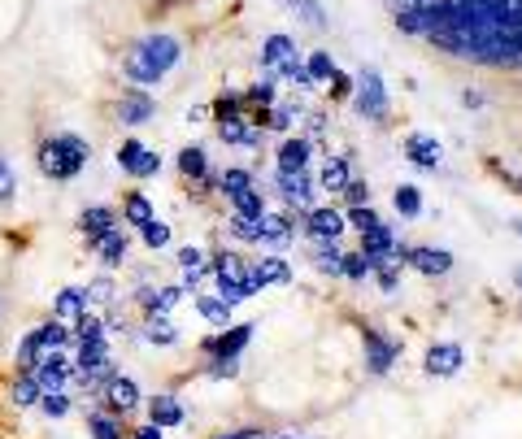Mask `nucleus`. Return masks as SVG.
Returning <instances> with one entry per match:
<instances>
[{
  "mask_svg": "<svg viewBox=\"0 0 522 439\" xmlns=\"http://www.w3.org/2000/svg\"><path fill=\"white\" fill-rule=\"evenodd\" d=\"M440 53L475 66H522V0H435Z\"/></svg>",
  "mask_w": 522,
  "mask_h": 439,
  "instance_id": "f257e3e1",
  "label": "nucleus"
},
{
  "mask_svg": "<svg viewBox=\"0 0 522 439\" xmlns=\"http://www.w3.org/2000/svg\"><path fill=\"white\" fill-rule=\"evenodd\" d=\"M179 57H183V44H179L174 35L153 31V35H144V39H135L127 48L122 74H127L135 87H153V83H162L165 74L179 66Z\"/></svg>",
  "mask_w": 522,
  "mask_h": 439,
  "instance_id": "f03ea898",
  "label": "nucleus"
},
{
  "mask_svg": "<svg viewBox=\"0 0 522 439\" xmlns=\"http://www.w3.org/2000/svg\"><path fill=\"white\" fill-rule=\"evenodd\" d=\"M35 162H39V174L44 178H53V183H70L79 170L92 162V144L79 136H70V131H62V136L44 139L39 144V153H35Z\"/></svg>",
  "mask_w": 522,
  "mask_h": 439,
  "instance_id": "7ed1b4c3",
  "label": "nucleus"
},
{
  "mask_svg": "<svg viewBox=\"0 0 522 439\" xmlns=\"http://www.w3.org/2000/svg\"><path fill=\"white\" fill-rule=\"evenodd\" d=\"M209 274L218 278V296L227 304H240L248 301L257 287H253V278H248V261H240L235 253H218L214 257V266H209Z\"/></svg>",
  "mask_w": 522,
  "mask_h": 439,
  "instance_id": "20e7f679",
  "label": "nucleus"
},
{
  "mask_svg": "<svg viewBox=\"0 0 522 439\" xmlns=\"http://www.w3.org/2000/svg\"><path fill=\"white\" fill-rule=\"evenodd\" d=\"M261 66L270 70V74H279V79H296L300 87H314L309 74H305V62H300V53H296V44L288 35H270L261 44Z\"/></svg>",
  "mask_w": 522,
  "mask_h": 439,
  "instance_id": "39448f33",
  "label": "nucleus"
},
{
  "mask_svg": "<svg viewBox=\"0 0 522 439\" xmlns=\"http://www.w3.org/2000/svg\"><path fill=\"white\" fill-rule=\"evenodd\" d=\"M70 327L65 322H44V327H35L31 335H22V344H18V370H31L35 361L44 357V352H62L65 344H70Z\"/></svg>",
  "mask_w": 522,
  "mask_h": 439,
  "instance_id": "423d86ee",
  "label": "nucleus"
},
{
  "mask_svg": "<svg viewBox=\"0 0 522 439\" xmlns=\"http://www.w3.org/2000/svg\"><path fill=\"white\" fill-rule=\"evenodd\" d=\"M353 101H358V113L370 118V122H383V118H388V87H383L379 70H361Z\"/></svg>",
  "mask_w": 522,
  "mask_h": 439,
  "instance_id": "0eeeda50",
  "label": "nucleus"
},
{
  "mask_svg": "<svg viewBox=\"0 0 522 439\" xmlns=\"http://www.w3.org/2000/svg\"><path fill=\"white\" fill-rule=\"evenodd\" d=\"M118 166L127 170L130 178H153V174L162 170V157H157L153 148H144L139 139H122V148H118Z\"/></svg>",
  "mask_w": 522,
  "mask_h": 439,
  "instance_id": "6e6552de",
  "label": "nucleus"
},
{
  "mask_svg": "<svg viewBox=\"0 0 522 439\" xmlns=\"http://www.w3.org/2000/svg\"><path fill=\"white\" fill-rule=\"evenodd\" d=\"M274 183H279V196L288 204L309 209V201H314V178H309V170H279Z\"/></svg>",
  "mask_w": 522,
  "mask_h": 439,
  "instance_id": "1a4fd4ad",
  "label": "nucleus"
},
{
  "mask_svg": "<svg viewBox=\"0 0 522 439\" xmlns=\"http://www.w3.org/2000/svg\"><path fill=\"white\" fill-rule=\"evenodd\" d=\"M218 139L231 144V148H261V127L253 118L235 113V118H223V122H218Z\"/></svg>",
  "mask_w": 522,
  "mask_h": 439,
  "instance_id": "9d476101",
  "label": "nucleus"
},
{
  "mask_svg": "<svg viewBox=\"0 0 522 439\" xmlns=\"http://www.w3.org/2000/svg\"><path fill=\"white\" fill-rule=\"evenodd\" d=\"M44 387V392H62L65 387V378H70V361H65L62 352H44L39 361H35L31 370H27Z\"/></svg>",
  "mask_w": 522,
  "mask_h": 439,
  "instance_id": "9b49d317",
  "label": "nucleus"
},
{
  "mask_svg": "<svg viewBox=\"0 0 522 439\" xmlns=\"http://www.w3.org/2000/svg\"><path fill=\"white\" fill-rule=\"evenodd\" d=\"M396 257H400V261H409L418 274H431V278L453 270V257H449V253H440V248H396Z\"/></svg>",
  "mask_w": 522,
  "mask_h": 439,
  "instance_id": "f8f14e48",
  "label": "nucleus"
},
{
  "mask_svg": "<svg viewBox=\"0 0 522 439\" xmlns=\"http://www.w3.org/2000/svg\"><path fill=\"white\" fill-rule=\"evenodd\" d=\"M396 236H392V227H383V222H375L370 231H361V253L370 257V266H379V261H392L396 257Z\"/></svg>",
  "mask_w": 522,
  "mask_h": 439,
  "instance_id": "ddd939ff",
  "label": "nucleus"
},
{
  "mask_svg": "<svg viewBox=\"0 0 522 439\" xmlns=\"http://www.w3.org/2000/svg\"><path fill=\"white\" fill-rule=\"evenodd\" d=\"M153 113H157V101H153L148 92H139V87H135V92H122V101H118V122H122V127H144Z\"/></svg>",
  "mask_w": 522,
  "mask_h": 439,
  "instance_id": "4468645a",
  "label": "nucleus"
},
{
  "mask_svg": "<svg viewBox=\"0 0 522 439\" xmlns=\"http://www.w3.org/2000/svg\"><path fill=\"white\" fill-rule=\"evenodd\" d=\"M305 231H309L314 244L340 239V231H344V213H340V209H305Z\"/></svg>",
  "mask_w": 522,
  "mask_h": 439,
  "instance_id": "2eb2a0df",
  "label": "nucleus"
},
{
  "mask_svg": "<svg viewBox=\"0 0 522 439\" xmlns=\"http://www.w3.org/2000/svg\"><path fill=\"white\" fill-rule=\"evenodd\" d=\"M396 352H400V344L383 339L379 331H366V370L370 374H388L392 361H396Z\"/></svg>",
  "mask_w": 522,
  "mask_h": 439,
  "instance_id": "dca6fc26",
  "label": "nucleus"
},
{
  "mask_svg": "<svg viewBox=\"0 0 522 439\" xmlns=\"http://www.w3.org/2000/svg\"><path fill=\"white\" fill-rule=\"evenodd\" d=\"M100 392H105V405L114 409V413H130V409H139V387H135L130 378H122V374H114Z\"/></svg>",
  "mask_w": 522,
  "mask_h": 439,
  "instance_id": "f3484780",
  "label": "nucleus"
},
{
  "mask_svg": "<svg viewBox=\"0 0 522 439\" xmlns=\"http://www.w3.org/2000/svg\"><path fill=\"white\" fill-rule=\"evenodd\" d=\"M405 157H409L414 166H423V170H440V166H444V148H440L431 136H423V131L405 139Z\"/></svg>",
  "mask_w": 522,
  "mask_h": 439,
  "instance_id": "a211bd4d",
  "label": "nucleus"
},
{
  "mask_svg": "<svg viewBox=\"0 0 522 439\" xmlns=\"http://www.w3.org/2000/svg\"><path fill=\"white\" fill-rule=\"evenodd\" d=\"M461 361H466V352H461L457 344H435V348H426V374L453 378V374L461 370Z\"/></svg>",
  "mask_w": 522,
  "mask_h": 439,
  "instance_id": "6ab92c4d",
  "label": "nucleus"
},
{
  "mask_svg": "<svg viewBox=\"0 0 522 439\" xmlns=\"http://www.w3.org/2000/svg\"><path fill=\"white\" fill-rule=\"evenodd\" d=\"M114 227H118V218H114V209H105V204H92V209L79 213V231L88 239V248H92L105 231H114Z\"/></svg>",
  "mask_w": 522,
  "mask_h": 439,
  "instance_id": "aec40b11",
  "label": "nucleus"
},
{
  "mask_svg": "<svg viewBox=\"0 0 522 439\" xmlns=\"http://www.w3.org/2000/svg\"><path fill=\"white\" fill-rule=\"evenodd\" d=\"M83 313H88V296H83V287H62V292H57V301H53V318L65 322V327H74Z\"/></svg>",
  "mask_w": 522,
  "mask_h": 439,
  "instance_id": "412c9836",
  "label": "nucleus"
},
{
  "mask_svg": "<svg viewBox=\"0 0 522 439\" xmlns=\"http://www.w3.org/2000/svg\"><path fill=\"white\" fill-rule=\"evenodd\" d=\"M248 278H253V287H270V283H288L292 278V270H288V261L283 257H261V261H253L248 266Z\"/></svg>",
  "mask_w": 522,
  "mask_h": 439,
  "instance_id": "4be33fe9",
  "label": "nucleus"
},
{
  "mask_svg": "<svg viewBox=\"0 0 522 439\" xmlns=\"http://www.w3.org/2000/svg\"><path fill=\"white\" fill-rule=\"evenodd\" d=\"M92 253H97L105 266H122V261H127V231H118V227L105 231V236L92 244Z\"/></svg>",
  "mask_w": 522,
  "mask_h": 439,
  "instance_id": "5701e85b",
  "label": "nucleus"
},
{
  "mask_svg": "<svg viewBox=\"0 0 522 439\" xmlns=\"http://www.w3.org/2000/svg\"><path fill=\"white\" fill-rule=\"evenodd\" d=\"M248 335H253V327H231V331H223L218 339H209L205 352H209L214 361H218V357H235V352L248 344Z\"/></svg>",
  "mask_w": 522,
  "mask_h": 439,
  "instance_id": "b1692460",
  "label": "nucleus"
},
{
  "mask_svg": "<svg viewBox=\"0 0 522 439\" xmlns=\"http://www.w3.org/2000/svg\"><path fill=\"white\" fill-rule=\"evenodd\" d=\"M179 174L188 178V183H200V187H209L214 178H209V157H205V148H183L179 153Z\"/></svg>",
  "mask_w": 522,
  "mask_h": 439,
  "instance_id": "393cba45",
  "label": "nucleus"
},
{
  "mask_svg": "<svg viewBox=\"0 0 522 439\" xmlns=\"http://www.w3.org/2000/svg\"><path fill=\"white\" fill-rule=\"evenodd\" d=\"M261 244H274V248L292 244V218H283V213H261Z\"/></svg>",
  "mask_w": 522,
  "mask_h": 439,
  "instance_id": "a878e982",
  "label": "nucleus"
},
{
  "mask_svg": "<svg viewBox=\"0 0 522 439\" xmlns=\"http://www.w3.org/2000/svg\"><path fill=\"white\" fill-rule=\"evenodd\" d=\"M148 418H153V427H179L183 422V405L174 401V396H153L148 401Z\"/></svg>",
  "mask_w": 522,
  "mask_h": 439,
  "instance_id": "bb28decb",
  "label": "nucleus"
},
{
  "mask_svg": "<svg viewBox=\"0 0 522 439\" xmlns=\"http://www.w3.org/2000/svg\"><path fill=\"white\" fill-rule=\"evenodd\" d=\"M279 170H309V139H288L279 148Z\"/></svg>",
  "mask_w": 522,
  "mask_h": 439,
  "instance_id": "cd10ccee",
  "label": "nucleus"
},
{
  "mask_svg": "<svg viewBox=\"0 0 522 439\" xmlns=\"http://www.w3.org/2000/svg\"><path fill=\"white\" fill-rule=\"evenodd\" d=\"M179 270H183V283H188V287H196V283L209 274V266H205V253H200V248H183V253H179Z\"/></svg>",
  "mask_w": 522,
  "mask_h": 439,
  "instance_id": "c85d7f7f",
  "label": "nucleus"
},
{
  "mask_svg": "<svg viewBox=\"0 0 522 439\" xmlns=\"http://www.w3.org/2000/svg\"><path fill=\"white\" fill-rule=\"evenodd\" d=\"M323 187L326 192H344V187H349V157H326Z\"/></svg>",
  "mask_w": 522,
  "mask_h": 439,
  "instance_id": "c756f323",
  "label": "nucleus"
},
{
  "mask_svg": "<svg viewBox=\"0 0 522 439\" xmlns=\"http://www.w3.org/2000/svg\"><path fill=\"white\" fill-rule=\"evenodd\" d=\"M122 218H127L130 227H144L148 218H153V204L144 192H127V201H122Z\"/></svg>",
  "mask_w": 522,
  "mask_h": 439,
  "instance_id": "7c9ffc66",
  "label": "nucleus"
},
{
  "mask_svg": "<svg viewBox=\"0 0 522 439\" xmlns=\"http://www.w3.org/2000/svg\"><path fill=\"white\" fill-rule=\"evenodd\" d=\"M39 392H44V387H39V383H35V378H31L27 370H22L18 378H13V405H18V409L39 405Z\"/></svg>",
  "mask_w": 522,
  "mask_h": 439,
  "instance_id": "2f4dec72",
  "label": "nucleus"
},
{
  "mask_svg": "<svg viewBox=\"0 0 522 439\" xmlns=\"http://www.w3.org/2000/svg\"><path fill=\"white\" fill-rule=\"evenodd\" d=\"M292 4V13L305 22V27H314V31H323L326 27V9L318 4V0H288Z\"/></svg>",
  "mask_w": 522,
  "mask_h": 439,
  "instance_id": "473e14b6",
  "label": "nucleus"
},
{
  "mask_svg": "<svg viewBox=\"0 0 522 439\" xmlns=\"http://www.w3.org/2000/svg\"><path fill=\"white\" fill-rule=\"evenodd\" d=\"M196 309H200V318H205V322H214V327H227L231 304L223 301V296H196Z\"/></svg>",
  "mask_w": 522,
  "mask_h": 439,
  "instance_id": "72a5a7b5",
  "label": "nucleus"
},
{
  "mask_svg": "<svg viewBox=\"0 0 522 439\" xmlns=\"http://www.w3.org/2000/svg\"><path fill=\"white\" fill-rule=\"evenodd\" d=\"M231 204H235V213H240V218H261V213H265V196H261L257 187H248V192L231 196Z\"/></svg>",
  "mask_w": 522,
  "mask_h": 439,
  "instance_id": "f704fd0d",
  "label": "nucleus"
},
{
  "mask_svg": "<svg viewBox=\"0 0 522 439\" xmlns=\"http://www.w3.org/2000/svg\"><path fill=\"white\" fill-rule=\"evenodd\" d=\"M335 62H331V53H314V57H309V66H305V74H309V83H314V87H318V83H331V79H335Z\"/></svg>",
  "mask_w": 522,
  "mask_h": 439,
  "instance_id": "c9c22d12",
  "label": "nucleus"
},
{
  "mask_svg": "<svg viewBox=\"0 0 522 439\" xmlns=\"http://www.w3.org/2000/svg\"><path fill=\"white\" fill-rule=\"evenodd\" d=\"M74 339H79V344H105V322L92 318V313H83V318L74 322Z\"/></svg>",
  "mask_w": 522,
  "mask_h": 439,
  "instance_id": "e433bc0d",
  "label": "nucleus"
},
{
  "mask_svg": "<svg viewBox=\"0 0 522 439\" xmlns=\"http://www.w3.org/2000/svg\"><path fill=\"white\" fill-rule=\"evenodd\" d=\"M314 266H318L323 274H340L344 257L335 253V239H323V244H318V253H314Z\"/></svg>",
  "mask_w": 522,
  "mask_h": 439,
  "instance_id": "4c0bfd02",
  "label": "nucleus"
},
{
  "mask_svg": "<svg viewBox=\"0 0 522 439\" xmlns=\"http://www.w3.org/2000/svg\"><path fill=\"white\" fill-rule=\"evenodd\" d=\"M235 239H244V244H261V218H231V227H227Z\"/></svg>",
  "mask_w": 522,
  "mask_h": 439,
  "instance_id": "58836bf2",
  "label": "nucleus"
},
{
  "mask_svg": "<svg viewBox=\"0 0 522 439\" xmlns=\"http://www.w3.org/2000/svg\"><path fill=\"white\" fill-rule=\"evenodd\" d=\"M392 201H396V209H400V218H418V213H423L418 187H409V183H405V187H396V196H392Z\"/></svg>",
  "mask_w": 522,
  "mask_h": 439,
  "instance_id": "ea45409f",
  "label": "nucleus"
},
{
  "mask_svg": "<svg viewBox=\"0 0 522 439\" xmlns=\"http://www.w3.org/2000/svg\"><path fill=\"white\" fill-rule=\"evenodd\" d=\"M135 231H139V239H144L148 248H165V244H170V227L157 222V218H148V222H144V227H135Z\"/></svg>",
  "mask_w": 522,
  "mask_h": 439,
  "instance_id": "a19ab883",
  "label": "nucleus"
},
{
  "mask_svg": "<svg viewBox=\"0 0 522 439\" xmlns=\"http://www.w3.org/2000/svg\"><path fill=\"white\" fill-rule=\"evenodd\" d=\"M218 187H223L227 196H240V192L253 187V174H248V170H227V174L218 178Z\"/></svg>",
  "mask_w": 522,
  "mask_h": 439,
  "instance_id": "79ce46f5",
  "label": "nucleus"
},
{
  "mask_svg": "<svg viewBox=\"0 0 522 439\" xmlns=\"http://www.w3.org/2000/svg\"><path fill=\"white\" fill-rule=\"evenodd\" d=\"M88 427H92L97 439H122V427H118L109 413H88Z\"/></svg>",
  "mask_w": 522,
  "mask_h": 439,
  "instance_id": "37998d69",
  "label": "nucleus"
},
{
  "mask_svg": "<svg viewBox=\"0 0 522 439\" xmlns=\"http://www.w3.org/2000/svg\"><path fill=\"white\" fill-rule=\"evenodd\" d=\"M39 413L65 418V413H70V396H65V392H39Z\"/></svg>",
  "mask_w": 522,
  "mask_h": 439,
  "instance_id": "c03bdc74",
  "label": "nucleus"
},
{
  "mask_svg": "<svg viewBox=\"0 0 522 439\" xmlns=\"http://www.w3.org/2000/svg\"><path fill=\"white\" fill-rule=\"evenodd\" d=\"M13 196H18V174L9 166V157L0 153V204H9Z\"/></svg>",
  "mask_w": 522,
  "mask_h": 439,
  "instance_id": "a18cd8bd",
  "label": "nucleus"
},
{
  "mask_svg": "<svg viewBox=\"0 0 522 439\" xmlns=\"http://www.w3.org/2000/svg\"><path fill=\"white\" fill-rule=\"evenodd\" d=\"M148 344H162V348H170V344H179V331H174L165 318H153V322H148Z\"/></svg>",
  "mask_w": 522,
  "mask_h": 439,
  "instance_id": "49530a36",
  "label": "nucleus"
},
{
  "mask_svg": "<svg viewBox=\"0 0 522 439\" xmlns=\"http://www.w3.org/2000/svg\"><path fill=\"white\" fill-rule=\"evenodd\" d=\"M83 296H88L92 304H109L114 301V283H109V278H92V283L83 287Z\"/></svg>",
  "mask_w": 522,
  "mask_h": 439,
  "instance_id": "de8ad7c7",
  "label": "nucleus"
},
{
  "mask_svg": "<svg viewBox=\"0 0 522 439\" xmlns=\"http://www.w3.org/2000/svg\"><path fill=\"white\" fill-rule=\"evenodd\" d=\"M244 101H248V104H261V109H270V104H274V83H270V79H265V83H253V87L244 92Z\"/></svg>",
  "mask_w": 522,
  "mask_h": 439,
  "instance_id": "09e8293b",
  "label": "nucleus"
},
{
  "mask_svg": "<svg viewBox=\"0 0 522 439\" xmlns=\"http://www.w3.org/2000/svg\"><path fill=\"white\" fill-rule=\"evenodd\" d=\"M240 104H244V96H240V92H223V96H218V101H214V118H218V122H223V118H235V113H240Z\"/></svg>",
  "mask_w": 522,
  "mask_h": 439,
  "instance_id": "8fccbe9b",
  "label": "nucleus"
},
{
  "mask_svg": "<svg viewBox=\"0 0 522 439\" xmlns=\"http://www.w3.org/2000/svg\"><path fill=\"white\" fill-rule=\"evenodd\" d=\"M340 274H349V278H366V274H375V266H370V257H366V253H358V257H344Z\"/></svg>",
  "mask_w": 522,
  "mask_h": 439,
  "instance_id": "3c124183",
  "label": "nucleus"
},
{
  "mask_svg": "<svg viewBox=\"0 0 522 439\" xmlns=\"http://www.w3.org/2000/svg\"><path fill=\"white\" fill-rule=\"evenodd\" d=\"M344 201L353 204H370V183H358V178H349V187H344Z\"/></svg>",
  "mask_w": 522,
  "mask_h": 439,
  "instance_id": "603ef678",
  "label": "nucleus"
},
{
  "mask_svg": "<svg viewBox=\"0 0 522 439\" xmlns=\"http://www.w3.org/2000/svg\"><path fill=\"white\" fill-rule=\"evenodd\" d=\"M349 222H353V227H358V231H370V227H375V222H379V218H375V209H370V204H358V209H353V213H349Z\"/></svg>",
  "mask_w": 522,
  "mask_h": 439,
  "instance_id": "864d4df0",
  "label": "nucleus"
},
{
  "mask_svg": "<svg viewBox=\"0 0 522 439\" xmlns=\"http://www.w3.org/2000/svg\"><path fill=\"white\" fill-rule=\"evenodd\" d=\"M209 374H214V378H235V374H240V361H235V357H218V361L209 366Z\"/></svg>",
  "mask_w": 522,
  "mask_h": 439,
  "instance_id": "5fc2aeb1",
  "label": "nucleus"
},
{
  "mask_svg": "<svg viewBox=\"0 0 522 439\" xmlns=\"http://www.w3.org/2000/svg\"><path fill=\"white\" fill-rule=\"evenodd\" d=\"M296 122V109H274V113H270V122H265V127H274V131H288V127H292Z\"/></svg>",
  "mask_w": 522,
  "mask_h": 439,
  "instance_id": "6e6d98bb",
  "label": "nucleus"
},
{
  "mask_svg": "<svg viewBox=\"0 0 522 439\" xmlns=\"http://www.w3.org/2000/svg\"><path fill=\"white\" fill-rule=\"evenodd\" d=\"M218 439H270V435H261V431H231V435H218Z\"/></svg>",
  "mask_w": 522,
  "mask_h": 439,
  "instance_id": "4d7b16f0",
  "label": "nucleus"
},
{
  "mask_svg": "<svg viewBox=\"0 0 522 439\" xmlns=\"http://www.w3.org/2000/svg\"><path fill=\"white\" fill-rule=\"evenodd\" d=\"M135 439H162V427H153V422H148L144 431H135Z\"/></svg>",
  "mask_w": 522,
  "mask_h": 439,
  "instance_id": "13d9d810",
  "label": "nucleus"
},
{
  "mask_svg": "<svg viewBox=\"0 0 522 439\" xmlns=\"http://www.w3.org/2000/svg\"><path fill=\"white\" fill-rule=\"evenodd\" d=\"M514 283H518V287H522V270H518V274H514Z\"/></svg>",
  "mask_w": 522,
  "mask_h": 439,
  "instance_id": "bf43d9fd",
  "label": "nucleus"
},
{
  "mask_svg": "<svg viewBox=\"0 0 522 439\" xmlns=\"http://www.w3.org/2000/svg\"><path fill=\"white\" fill-rule=\"evenodd\" d=\"M514 231H518V236H522V222H514Z\"/></svg>",
  "mask_w": 522,
  "mask_h": 439,
  "instance_id": "052dcab7",
  "label": "nucleus"
}]
</instances>
